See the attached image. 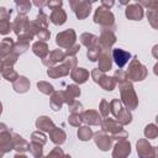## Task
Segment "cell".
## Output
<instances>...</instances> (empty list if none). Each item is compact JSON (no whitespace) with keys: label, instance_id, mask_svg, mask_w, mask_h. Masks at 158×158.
<instances>
[{"label":"cell","instance_id":"cell-1","mask_svg":"<svg viewBox=\"0 0 158 158\" xmlns=\"http://www.w3.org/2000/svg\"><path fill=\"white\" fill-rule=\"evenodd\" d=\"M112 56H114V59H115V62L118 67H123L128 62V59L131 58L130 53H127V52H125L123 49H120V48H115L114 52H112Z\"/></svg>","mask_w":158,"mask_h":158}]
</instances>
